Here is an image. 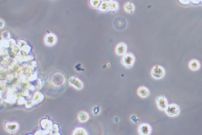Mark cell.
<instances>
[{"label": "cell", "mask_w": 202, "mask_h": 135, "mask_svg": "<svg viewBox=\"0 0 202 135\" xmlns=\"http://www.w3.org/2000/svg\"><path fill=\"white\" fill-rule=\"evenodd\" d=\"M139 133L141 135H149L152 131L151 126L147 123H142L139 126L138 128Z\"/></svg>", "instance_id": "277c9868"}, {"label": "cell", "mask_w": 202, "mask_h": 135, "mask_svg": "<svg viewBox=\"0 0 202 135\" xmlns=\"http://www.w3.org/2000/svg\"><path fill=\"white\" fill-rule=\"evenodd\" d=\"M52 1H56V0H52Z\"/></svg>", "instance_id": "5bb4252c"}, {"label": "cell", "mask_w": 202, "mask_h": 135, "mask_svg": "<svg viewBox=\"0 0 202 135\" xmlns=\"http://www.w3.org/2000/svg\"><path fill=\"white\" fill-rule=\"evenodd\" d=\"M135 57L132 52H128L123 55L121 59V63L126 68L130 69L134 66L135 62Z\"/></svg>", "instance_id": "6da1fadb"}, {"label": "cell", "mask_w": 202, "mask_h": 135, "mask_svg": "<svg viewBox=\"0 0 202 135\" xmlns=\"http://www.w3.org/2000/svg\"><path fill=\"white\" fill-rule=\"evenodd\" d=\"M102 0H90V5L94 9H98Z\"/></svg>", "instance_id": "7c38bea8"}, {"label": "cell", "mask_w": 202, "mask_h": 135, "mask_svg": "<svg viewBox=\"0 0 202 135\" xmlns=\"http://www.w3.org/2000/svg\"><path fill=\"white\" fill-rule=\"evenodd\" d=\"M119 9V4L116 1H112L109 3V11L113 12L117 11Z\"/></svg>", "instance_id": "30bf717a"}, {"label": "cell", "mask_w": 202, "mask_h": 135, "mask_svg": "<svg viewBox=\"0 0 202 135\" xmlns=\"http://www.w3.org/2000/svg\"><path fill=\"white\" fill-rule=\"evenodd\" d=\"M102 2H107L108 3L111 2L112 1H113L112 0H102Z\"/></svg>", "instance_id": "4fadbf2b"}, {"label": "cell", "mask_w": 202, "mask_h": 135, "mask_svg": "<svg viewBox=\"0 0 202 135\" xmlns=\"http://www.w3.org/2000/svg\"><path fill=\"white\" fill-rule=\"evenodd\" d=\"M137 94L141 98H146L150 94V91L146 87L141 86L137 90Z\"/></svg>", "instance_id": "52a82bcc"}, {"label": "cell", "mask_w": 202, "mask_h": 135, "mask_svg": "<svg viewBox=\"0 0 202 135\" xmlns=\"http://www.w3.org/2000/svg\"><path fill=\"white\" fill-rule=\"evenodd\" d=\"M98 11L102 13H105L109 11V3L102 2L98 8Z\"/></svg>", "instance_id": "8fae6325"}, {"label": "cell", "mask_w": 202, "mask_h": 135, "mask_svg": "<svg viewBox=\"0 0 202 135\" xmlns=\"http://www.w3.org/2000/svg\"><path fill=\"white\" fill-rule=\"evenodd\" d=\"M128 46L127 44L123 42L119 43L115 48V52L119 56H123L127 52Z\"/></svg>", "instance_id": "8992f818"}, {"label": "cell", "mask_w": 202, "mask_h": 135, "mask_svg": "<svg viewBox=\"0 0 202 135\" xmlns=\"http://www.w3.org/2000/svg\"><path fill=\"white\" fill-rule=\"evenodd\" d=\"M189 67L192 71H197L200 69V64L199 61L196 59H193L189 62Z\"/></svg>", "instance_id": "ba28073f"}, {"label": "cell", "mask_w": 202, "mask_h": 135, "mask_svg": "<svg viewBox=\"0 0 202 135\" xmlns=\"http://www.w3.org/2000/svg\"><path fill=\"white\" fill-rule=\"evenodd\" d=\"M124 9L126 13L133 14L135 10V6L134 4L130 2L125 3L124 6Z\"/></svg>", "instance_id": "9c48e42d"}, {"label": "cell", "mask_w": 202, "mask_h": 135, "mask_svg": "<svg viewBox=\"0 0 202 135\" xmlns=\"http://www.w3.org/2000/svg\"><path fill=\"white\" fill-rule=\"evenodd\" d=\"M151 73L153 78L159 80L162 79L165 76V70L163 66L159 65H156L152 67Z\"/></svg>", "instance_id": "7a4b0ae2"}, {"label": "cell", "mask_w": 202, "mask_h": 135, "mask_svg": "<svg viewBox=\"0 0 202 135\" xmlns=\"http://www.w3.org/2000/svg\"><path fill=\"white\" fill-rule=\"evenodd\" d=\"M157 107L161 111H165L169 105L168 99L164 96H160L156 99Z\"/></svg>", "instance_id": "5b68a950"}, {"label": "cell", "mask_w": 202, "mask_h": 135, "mask_svg": "<svg viewBox=\"0 0 202 135\" xmlns=\"http://www.w3.org/2000/svg\"><path fill=\"white\" fill-rule=\"evenodd\" d=\"M166 114L170 117L177 116L180 114V106L176 104H171L168 105L165 110Z\"/></svg>", "instance_id": "3957f363"}]
</instances>
